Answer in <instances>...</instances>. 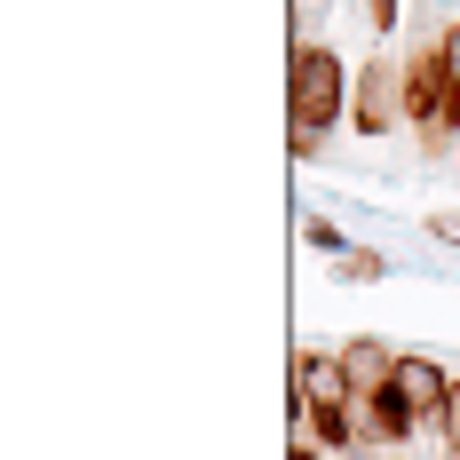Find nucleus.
Listing matches in <instances>:
<instances>
[{"instance_id":"8","label":"nucleus","mask_w":460,"mask_h":460,"mask_svg":"<svg viewBox=\"0 0 460 460\" xmlns=\"http://www.w3.org/2000/svg\"><path fill=\"white\" fill-rule=\"evenodd\" d=\"M341 373H349V389L366 397V389H381V381L397 373V349L373 341V333H349V341H341Z\"/></svg>"},{"instance_id":"14","label":"nucleus","mask_w":460,"mask_h":460,"mask_svg":"<svg viewBox=\"0 0 460 460\" xmlns=\"http://www.w3.org/2000/svg\"><path fill=\"white\" fill-rule=\"evenodd\" d=\"M286 460H333V453H325V445H310V437H294V445H286Z\"/></svg>"},{"instance_id":"5","label":"nucleus","mask_w":460,"mask_h":460,"mask_svg":"<svg viewBox=\"0 0 460 460\" xmlns=\"http://www.w3.org/2000/svg\"><path fill=\"white\" fill-rule=\"evenodd\" d=\"M358 429H366V445H381V453L420 437V420H413V405L397 397V381H381V389H366V397H358Z\"/></svg>"},{"instance_id":"6","label":"nucleus","mask_w":460,"mask_h":460,"mask_svg":"<svg viewBox=\"0 0 460 460\" xmlns=\"http://www.w3.org/2000/svg\"><path fill=\"white\" fill-rule=\"evenodd\" d=\"M341 397H358L341 349H294V405H341Z\"/></svg>"},{"instance_id":"11","label":"nucleus","mask_w":460,"mask_h":460,"mask_svg":"<svg viewBox=\"0 0 460 460\" xmlns=\"http://www.w3.org/2000/svg\"><path fill=\"white\" fill-rule=\"evenodd\" d=\"M437 437H445V453H460V381H453V397H445V413H437Z\"/></svg>"},{"instance_id":"10","label":"nucleus","mask_w":460,"mask_h":460,"mask_svg":"<svg viewBox=\"0 0 460 460\" xmlns=\"http://www.w3.org/2000/svg\"><path fill=\"white\" fill-rule=\"evenodd\" d=\"M302 246H310V254H349L341 223H325V215H310V223H302Z\"/></svg>"},{"instance_id":"3","label":"nucleus","mask_w":460,"mask_h":460,"mask_svg":"<svg viewBox=\"0 0 460 460\" xmlns=\"http://www.w3.org/2000/svg\"><path fill=\"white\" fill-rule=\"evenodd\" d=\"M389 381H397V397L413 405L420 429H437V413H445V397H453L460 373L445 366V358H429V349H397V373H389Z\"/></svg>"},{"instance_id":"1","label":"nucleus","mask_w":460,"mask_h":460,"mask_svg":"<svg viewBox=\"0 0 460 460\" xmlns=\"http://www.w3.org/2000/svg\"><path fill=\"white\" fill-rule=\"evenodd\" d=\"M349 64L333 56L325 40H302L294 64H286V111H294V159H318L325 136L349 119Z\"/></svg>"},{"instance_id":"2","label":"nucleus","mask_w":460,"mask_h":460,"mask_svg":"<svg viewBox=\"0 0 460 460\" xmlns=\"http://www.w3.org/2000/svg\"><path fill=\"white\" fill-rule=\"evenodd\" d=\"M349 128L366 143H381L389 128H405V56H366L358 64V88H349Z\"/></svg>"},{"instance_id":"12","label":"nucleus","mask_w":460,"mask_h":460,"mask_svg":"<svg viewBox=\"0 0 460 460\" xmlns=\"http://www.w3.org/2000/svg\"><path fill=\"white\" fill-rule=\"evenodd\" d=\"M397 16H405L397 0H366V24H373V32H397Z\"/></svg>"},{"instance_id":"7","label":"nucleus","mask_w":460,"mask_h":460,"mask_svg":"<svg viewBox=\"0 0 460 460\" xmlns=\"http://www.w3.org/2000/svg\"><path fill=\"white\" fill-rule=\"evenodd\" d=\"M302 437H310V445H325V453H366V429H358V397H341V405H310Z\"/></svg>"},{"instance_id":"13","label":"nucleus","mask_w":460,"mask_h":460,"mask_svg":"<svg viewBox=\"0 0 460 460\" xmlns=\"http://www.w3.org/2000/svg\"><path fill=\"white\" fill-rule=\"evenodd\" d=\"M437 48H445V72L460 80V24H445V40H437Z\"/></svg>"},{"instance_id":"9","label":"nucleus","mask_w":460,"mask_h":460,"mask_svg":"<svg viewBox=\"0 0 460 460\" xmlns=\"http://www.w3.org/2000/svg\"><path fill=\"white\" fill-rule=\"evenodd\" d=\"M333 278H341V286H373V278H389V254L349 246V254H333Z\"/></svg>"},{"instance_id":"4","label":"nucleus","mask_w":460,"mask_h":460,"mask_svg":"<svg viewBox=\"0 0 460 460\" xmlns=\"http://www.w3.org/2000/svg\"><path fill=\"white\" fill-rule=\"evenodd\" d=\"M445 80H453V72H445V48H413V56H405V128H420V136L437 128Z\"/></svg>"}]
</instances>
